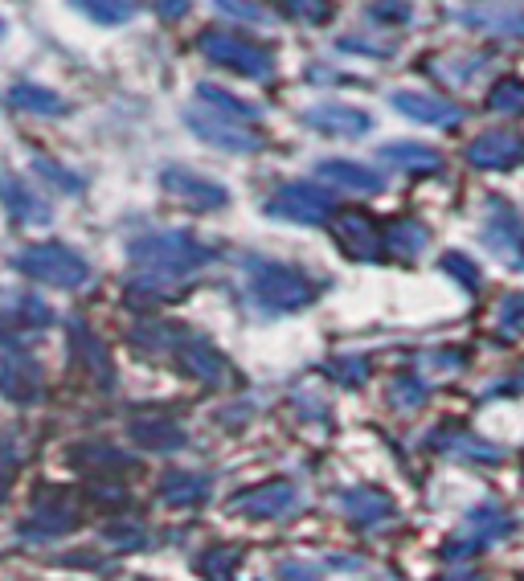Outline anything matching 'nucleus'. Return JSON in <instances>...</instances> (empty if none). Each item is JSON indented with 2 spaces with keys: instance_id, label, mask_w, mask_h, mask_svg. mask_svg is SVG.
Wrapping results in <instances>:
<instances>
[{
  "instance_id": "obj_12",
  "label": "nucleus",
  "mask_w": 524,
  "mask_h": 581,
  "mask_svg": "<svg viewBox=\"0 0 524 581\" xmlns=\"http://www.w3.org/2000/svg\"><path fill=\"white\" fill-rule=\"evenodd\" d=\"M393 111H402L414 123H430V127H455L463 119V107L443 99V95H430V91H393L389 95Z\"/></svg>"
},
{
  "instance_id": "obj_10",
  "label": "nucleus",
  "mask_w": 524,
  "mask_h": 581,
  "mask_svg": "<svg viewBox=\"0 0 524 581\" xmlns=\"http://www.w3.org/2000/svg\"><path fill=\"white\" fill-rule=\"evenodd\" d=\"M303 123H308L312 131H324V136L357 140V136H369L373 115L361 111V107H348V103H316V107L303 111Z\"/></svg>"
},
{
  "instance_id": "obj_19",
  "label": "nucleus",
  "mask_w": 524,
  "mask_h": 581,
  "mask_svg": "<svg viewBox=\"0 0 524 581\" xmlns=\"http://www.w3.org/2000/svg\"><path fill=\"white\" fill-rule=\"evenodd\" d=\"M0 197H5L13 221H21V226H46V221H50V205L41 201L33 189L17 185V181H0Z\"/></svg>"
},
{
  "instance_id": "obj_9",
  "label": "nucleus",
  "mask_w": 524,
  "mask_h": 581,
  "mask_svg": "<svg viewBox=\"0 0 524 581\" xmlns=\"http://www.w3.org/2000/svg\"><path fill=\"white\" fill-rule=\"evenodd\" d=\"M185 123L197 140L213 144V148H226V152H258L262 148V136L250 127H242L238 119H222V115H197V111H185Z\"/></svg>"
},
{
  "instance_id": "obj_4",
  "label": "nucleus",
  "mask_w": 524,
  "mask_h": 581,
  "mask_svg": "<svg viewBox=\"0 0 524 581\" xmlns=\"http://www.w3.org/2000/svg\"><path fill=\"white\" fill-rule=\"evenodd\" d=\"M197 50L201 58H209L213 66H226V70H238L246 78H271L275 74V58L271 50L254 46L242 33H230V29H205L197 37Z\"/></svg>"
},
{
  "instance_id": "obj_44",
  "label": "nucleus",
  "mask_w": 524,
  "mask_h": 581,
  "mask_svg": "<svg viewBox=\"0 0 524 581\" xmlns=\"http://www.w3.org/2000/svg\"><path fill=\"white\" fill-rule=\"evenodd\" d=\"M439 581H479V577H471V573H463V577H439Z\"/></svg>"
},
{
  "instance_id": "obj_37",
  "label": "nucleus",
  "mask_w": 524,
  "mask_h": 581,
  "mask_svg": "<svg viewBox=\"0 0 524 581\" xmlns=\"http://www.w3.org/2000/svg\"><path fill=\"white\" fill-rule=\"evenodd\" d=\"M33 172H41V176H50V181H58L66 193H82V176L66 172L62 164H54V160H46V156H37V160H33Z\"/></svg>"
},
{
  "instance_id": "obj_36",
  "label": "nucleus",
  "mask_w": 524,
  "mask_h": 581,
  "mask_svg": "<svg viewBox=\"0 0 524 581\" xmlns=\"http://www.w3.org/2000/svg\"><path fill=\"white\" fill-rule=\"evenodd\" d=\"M328 373H332L340 385H361L365 373H369V361H361V356H340V361L328 365Z\"/></svg>"
},
{
  "instance_id": "obj_21",
  "label": "nucleus",
  "mask_w": 524,
  "mask_h": 581,
  "mask_svg": "<svg viewBox=\"0 0 524 581\" xmlns=\"http://www.w3.org/2000/svg\"><path fill=\"white\" fill-rule=\"evenodd\" d=\"M385 164H393V168H406V172H434L443 164V156L434 152V148H426V144H414V140H393V144H381V152H377Z\"/></svg>"
},
{
  "instance_id": "obj_43",
  "label": "nucleus",
  "mask_w": 524,
  "mask_h": 581,
  "mask_svg": "<svg viewBox=\"0 0 524 581\" xmlns=\"http://www.w3.org/2000/svg\"><path fill=\"white\" fill-rule=\"evenodd\" d=\"M279 577H287V581H316V569H308V565H279Z\"/></svg>"
},
{
  "instance_id": "obj_35",
  "label": "nucleus",
  "mask_w": 524,
  "mask_h": 581,
  "mask_svg": "<svg viewBox=\"0 0 524 581\" xmlns=\"http://www.w3.org/2000/svg\"><path fill=\"white\" fill-rule=\"evenodd\" d=\"M389 401H393V406H422V401H426V385L418 377H398V381H393V389H389Z\"/></svg>"
},
{
  "instance_id": "obj_13",
  "label": "nucleus",
  "mask_w": 524,
  "mask_h": 581,
  "mask_svg": "<svg viewBox=\"0 0 524 581\" xmlns=\"http://www.w3.org/2000/svg\"><path fill=\"white\" fill-rule=\"evenodd\" d=\"M316 176L328 181L332 189H348V193H381L385 189L381 172L369 164H357V160H320Z\"/></svg>"
},
{
  "instance_id": "obj_6",
  "label": "nucleus",
  "mask_w": 524,
  "mask_h": 581,
  "mask_svg": "<svg viewBox=\"0 0 524 581\" xmlns=\"http://www.w3.org/2000/svg\"><path fill=\"white\" fill-rule=\"evenodd\" d=\"M336 209L332 193L320 189V185H308V181H291L283 185L271 201H267V213L279 217V221H299V226H320V221H328Z\"/></svg>"
},
{
  "instance_id": "obj_2",
  "label": "nucleus",
  "mask_w": 524,
  "mask_h": 581,
  "mask_svg": "<svg viewBox=\"0 0 524 581\" xmlns=\"http://www.w3.org/2000/svg\"><path fill=\"white\" fill-rule=\"evenodd\" d=\"M246 271H250V295L258 307H267V311H299V307H308L320 287L295 271V266L287 262H267V258H250L246 262Z\"/></svg>"
},
{
  "instance_id": "obj_32",
  "label": "nucleus",
  "mask_w": 524,
  "mask_h": 581,
  "mask_svg": "<svg viewBox=\"0 0 524 581\" xmlns=\"http://www.w3.org/2000/svg\"><path fill=\"white\" fill-rule=\"evenodd\" d=\"M74 524V516H70V508H33V520L25 524V532H33V536H50V532H62V528H70Z\"/></svg>"
},
{
  "instance_id": "obj_42",
  "label": "nucleus",
  "mask_w": 524,
  "mask_h": 581,
  "mask_svg": "<svg viewBox=\"0 0 524 581\" xmlns=\"http://www.w3.org/2000/svg\"><path fill=\"white\" fill-rule=\"evenodd\" d=\"M13 471H17V459H13V451L9 446H0V496L9 491V479H13Z\"/></svg>"
},
{
  "instance_id": "obj_40",
  "label": "nucleus",
  "mask_w": 524,
  "mask_h": 581,
  "mask_svg": "<svg viewBox=\"0 0 524 581\" xmlns=\"http://www.w3.org/2000/svg\"><path fill=\"white\" fill-rule=\"evenodd\" d=\"M217 13H230V17H262V9L254 5H242V0H213Z\"/></svg>"
},
{
  "instance_id": "obj_29",
  "label": "nucleus",
  "mask_w": 524,
  "mask_h": 581,
  "mask_svg": "<svg viewBox=\"0 0 524 581\" xmlns=\"http://www.w3.org/2000/svg\"><path fill=\"white\" fill-rule=\"evenodd\" d=\"M439 271H443V275H451V279H459V287H463V291H479V283H484V271H479V266H475L467 254H459V250L443 254Z\"/></svg>"
},
{
  "instance_id": "obj_26",
  "label": "nucleus",
  "mask_w": 524,
  "mask_h": 581,
  "mask_svg": "<svg viewBox=\"0 0 524 581\" xmlns=\"http://www.w3.org/2000/svg\"><path fill=\"white\" fill-rule=\"evenodd\" d=\"M426 242H430V230L422 226V221H414V217L393 221V226L385 230V246L393 254H402V258H414L418 250H426Z\"/></svg>"
},
{
  "instance_id": "obj_5",
  "label": "nucleus",
  "mask_w": 524,
  "mask_h": 581,
  "mask_svg": "<svg viewBox=\"0 0 524 581\" xmlns=\"http://www.w3.org/2000/svg\"><path fill=\"white\" fill-rule=\"evenodd\" d=\"M512 532V516L500 508V504H479L467 512V520L443 541V557L447 561H463V557H475L484 553L492 541H500V536Z\"/></svg>"
},
{
  "instance_id": "obj_23",
  "label": "nucleus",
  "mask_w": 524,
  "mask_h": 581,
  "mask_svg": "<svg viewBox=\"0 0 524 581\" xmlns=\"http://www.w3.org/2000/svg\"><path fill=\"white\" fill-rule=\"evenodd\" d=\"M70 5L86 21L107 25V29H115V25H123V21H131V17L140 13V0H70Z\"/></svg>"
},
{
  "instance_id": "obj_20",
  "label": "nucleus",
  "mask_w": 524,
  "mask_h": 581,
  "mask_svg": "<svg viewBox=\"0 0 524 581\" xmlns=\"http://www.w3.org/2000/svg\"><path fill=\"white\" fill-rule=\"evenodd\" d=\"M181 361H185V369L193 373V377H201V381H209V385H217V381H226V361L217 356L205 340H197V336H181Z\"/></svg>"
},
{
  "instance_id": "obj_17",
  "label": "nucleus",
  "mask_w": 524,
  "mask_h": 581,
  "mask_svg": "<svg viewBox=\"0 0 524 581\" xmlns=\"http://www.w3.org/2000/svg\"><path fill=\"white\" fill-rule=\"evenodd\" d=\"M127 430H131V442H136L140 451L168 455V451H177V446H185V430L177 422H168V418H140Z\"/></svg>"
},
{
  "instance_id": "obj_16",
  "label": "nucleus",
  "mask_w": 524,
  "mask_h": 581,
  "mask_svg": "<svg viewBox=\"0 0 524 581\" xmlns=\"http://www.w3.org/2000/svg\"><path fill=\"white\" fill-rule=\"evenodd\" d=\"M340 508L348 512V520L361 524V528L385 524L393 512H398V508H393V500L385 496V491H377V487H353V491H344Z\"/></svg>"
},
{
  "instance_id": "obj_24",
  "label": "nucleus",
  "mask_w": 524,
  "mask_h": 581,
  "mask_svg": "<svg viewBox=\"0 0 524 581\" xmlns=\"http://www.w3.org/2000/svg\"><path fill=\"white\" fill-rule=\"evenodd\" d=\"M9 103L17 111H33V115H62L66 111V99L46 91V86H33V82H17L9 91Z\"/></svg>"
},
{
  "instance_id": "obj_34",
  "label": "nucleus",
  "mask_w": 524,
  "mask_h": 581,
  "mask_svg": "<svg viewBox=\"0 0 524 581\" xmlns=\"http://www.w3.org/2000/svg\"><path fill=\"white\" fill-rule=\"evenodd\" d=\"M369 17H373L377 25H406V21L414 17V9H410V0H373V5H369Z\"/></svg>"
},
{
  "instance_id": "obj_30",
  "label": "nucleus",
  "mask_w": 524,
  "mask_h": 581,
  "mask_svg": "<svg viewBox=\"0 0 524 581\" xmlns=\"http://www.w3.org/2000/svg\"><path fill=\"white\" fill-rule=\"evenodd\" d=\"M238 561H242V553H238V549L217 545V549H209V553L197 561V569H201L209 581H230V577H234V569H238Z\"/></svg>"
},
{
  "instance_id": "obj_11",
  "label": "nucleus",
  "mask_w": 524,
  "mask_h": 581,
  "mask_svg": "<svg viewBox=\"0 0 524 581\" xmlns=\"http://www.w3.org/2000/svg\"><path fill=\"white\" fill-rule=\"evenodd\" d=\"M467 160L475 168H516L524 160V140H520V131H508V127H496V131H484V136H475L467 144Z\"/></svg>"
},
{
  "instance_id": "obj_18",
  "label": "nucleus",
  "mask_w": 524,
  "mask_h": 581,
  "mask_svg": "<svg viewBox=\"0 0 524 581\" xmlns=\"http://www.w3.org/2000/svg\"><path fill=\"white\" fill-rule=\"evenodd\" d=\"M160 500L168 508H197L209 500V479L197 471H172L160 479Z\"/></svg>"
},
{
  "instance_id": "obj_25",
  "label": "nucleus",
  "mask_w": 524,
  "mask_h": 581,
  "mask_svg": "<svg viewBox=\"0 0 524 581\" xmlns=\"http://www.w3.org/2000/svg\"><path fill=\"white\" fill-rule=\"evenodd\" d=\"M0 389H5L9 397H17V401L37 397V369H33V361H25V356H9V361L0 365Z\"/></svg>"
},
{
  "instance_id": "obj_7",
  "label": "nucleus",
  "mask_w": 524,
  "mask_h": 581,
  "mask_svg": "<svg viewBox=\"0 0 524 581\" xmlns=\"http://www.w3.org/2000/svg\"><path fill=\"white\" fill-rule=\"evenodd\" d=\"M160 185L168 197H177L185 201L189 209H222L230 201V189L226 185H217L213 176H201L193 168H181V164H172L160 172Z\"/></svg>"
},
{
  "instance_id": "obj_31",
  "label": "nucleus",
  "mask_w": 524,
  "mask_h": 581,
  "mask_svg": "<svg viewBox=\"0 0 524 581\" xmlns=\"http://www.w3.org/2000/svg\"><path fill=\"white\" fill-rule=\"evenodd\" d=\"M488 107L500 115H520L524 111V82L520 78H500L488 95Z\"/></svg>"
},
{
  "instance_id": "obj_15",
  "label": "nucleus",
  "mask_w": 524,
  "mask_h": 581,
  "mask_svg": "<svg viewBox=\"0 0 524 581\" xmlns=\"http://www.w3.org/2000/svg\"><path fill=\"white\" fill-rule=\"evenodd\" d=\"M0 320L5 324H21V328H46L54 324V311L46 299H37L25 287H9L0 291Z\"/></svg>"
},
{
  "instance_id": "obj_27",
  "label": "nucleus",
  "mask_w": 524,
  "mask_h": 581,
  "mask_svg": "<svg viewBox=\"0 0 524 581\" xmlns=\"http://www.w3.org/2000/svg\"><path fill=\"white\" fill-rule=\"evenodd\" d=\"M459 21L467 29H492V33H520L524 37V13H504V9H459Z\"/></svg>"
},
{
  "instance_id": "obj_38",
  "label": "nucleus",
  "mask_w": 524,
  "mask_h": 581,
  "mask_svg": "<svg viewBox=\"0 0 524 581\" xmlns=\"http://www.w3.org/2000/svg\"><path fill=\"white\" fill-rule=\"evenodd\" d=\"M500 324H504V328H520V324H524V295H520V291H512V295L500 303Z\"/></svg>"
},
{
  "instance_id": "obj_3",
  "label": "nucleus",
  "mask_w": 524,
  "mask_h": 581,
  "mask_svg": "<svg viewBox=\"0 0 524 581\" xmlns=\"http://www.w3.org/2000/svg\"><path fill=\"white\" fill-rule=\"evenodd\" d=\"M13 266L21 275H29L33 283H46V287H82L86 279H91V266H86V258L70 246H58V242H33V246H21L13 254Z\"/></svg>"
},
{
  "instance_id": "obj_33",
  "label": "nucleus",
  "mask_w": 524,
  "mask_h": 581,
  "mask_svg": "<svg viewBox=\"0 0 524 581\" xmlns=\"http://www.w3.org/2000/svg\"><path fill=\"white\" fill-rule=\"evenodd\" d=\"M283 9L303 25H324L332 17V0H283Z\"/></svg>"
},
{
  "instance_id": "obj_39",
  "label": "nucleus",
  "mask_w": 524,
  "mask_h": 581,
  "mask_svg": "<svg viewBox=\"0 0 524 581\" xmlns=\"http://www.w3.org/2000/svg\"><path fill=\"white\" fill-rule=\"evenodd\" d=\"M340 50H361V54H377V58H389L393 46H377L369 37H340Z\"/></svg>"
},
{
  "instance_id": "obj_22",
  "label": "nucleus",
  "mask_w": 524,
  "mask_h": 581,
  "mask_svg": "<svg viewBox=\"0 0 524 581\" xmlns=\"http://www.w3.org/2000/svg\"><path fill=\"white\" fill-rule=\"evenodd\" d=\"M492 221H488V230H484V242L500 254V258H508V254H516L520 250V221H516V213L504 205V201H492Z\"/></svg>"
},
{
  "instance_id": "obj_41",
  "label": "nucleus",
  "mask_w": 524,
  "mask_h": 581,
  "mask_svg": "<svg viewBox=\"0 0 524 581\" xmlns=\"http://www.w3.org/2000/svg\"><path fill=\"white\" fill-rule=\"evenodd\" d=\"M156 13H160L164 21H181V17L189 13V0H156Z\"/></svg>"
},
{
  "instance_id": "obj_8",
  "label": "nucleus",
  "mask_w": 524,
  "mask_h": 581,
  "mask_svg": "<svg viewBox=\"0 0 524 581\" xmlns=\"http://www.w3.org/2000/svg\"><path fill=\"white\" fill-rule=\"evenodd\" d=\"M230 508L242 512V516H254V520H279L291 508H299V487L287 483V479H271V483L238 491V496L230 500Z\"/></svg>"
},
{
  "instance_id": "obj_28",
  "label": "nucleus",
  "mask_w": 524,
  "mask_h": 581,
  "mask_svg": "<svg viewBox=\"0 0 524 581\" xmlns=\"http://www.w3.org/2000/svg\"><path fill=\"white\" fill-rule=\"evenodd\" d=\"M197 99L209 103V107H217V111L230 115V119H258V107H254V103H246V99L222 91V86H213V82H197Z\"/></svg>"
},
{
  "instance_id": "obj_14",
  "label": "nucleus",
  "mask_w": 524,
  "mask_h": 581,
  "mask_svg": "<svg viewBox=\"0 0 524 581\" xmlns=\"http://www.w3.org/2000/svg\"><path fill=\"white\" fill-rule=\"evenodd\" d=\"M332 230H336V242H340V250L348 258H377L381 234L373 226V217H365V213H340L332 221Z\"/></svg>"
},
{
  "instance_id": "obj_1",
  "label": "nucleus",
  "mask_w": 524,
  "mask_h": 581,
  "mask_svg": "<svg viewBox=\"0 0 524 581\" xmlns=\"http://www.w3.org/2000/svg\"><path fill=\"white\" fill-rule=\"evenodd\" d=\"M131 262L140 271L156 275V279H177V275H193L201 271L205 262H213L209 246H201L197 238L181 234V230H168V234H144L127 246Z\"/></svg>"
}]
</instances>
